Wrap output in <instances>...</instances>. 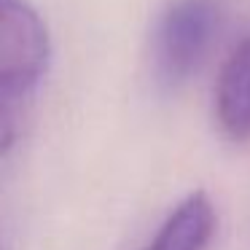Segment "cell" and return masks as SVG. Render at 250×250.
<instances>
[{"instance_id":"cell-1","label":"cell","mask_w":250,"mask_h":250,"mask_svg":"<svg viewBox=\"0 0 250 250\" xmlns=\"http://www.w3.org/2000/svg\"><path fill=\"white\" fill-rule=\"evenodd\" d=\"M51 38L27 0H3L0 14V137L11 151L46 81Z\"/></svg>"},{"instance_id":"cell-2","label":"cell","mask_w":250,"mask_h":250,"mask_svg":"<svg viewBox=\"0 0 250 250\" xmlns=\"http://www.w3.org/2000/svg\"><path fill=\"white\" fill-rule=\"evenodd\" d=\"M218 24L215 0H172L164 8L151 35V73L159 89L175 92L199 73Z\"/></svg>"},{"instance_id":"cell-3","label":"cell","mask_w":250,"mask_h":250,"mask_svg":"<svg viewBox=\"0 0 250 250\" xmlns=\"http://www.w3.org/2000/svg\"><path fill=\"white\" fill-rule=\"evenodd\" d=\"M215 119L229 140H250V33L237 41L218 70Z\"/></svg>"},{"instance_id":"cell-4","label":"cell","mask_w":250,"mask_h":250,"mask_svg":"<svg viewBox=\"0 0 250 250\" xmlns=\"http://www.w3.org/2000/svg\"><path fill=\"white\" fill-rule=\"evenodd\" d=\"M215 207L205 191H191L172 207L143 250H205L215 234Z\"/></svg>"}]
</instances>
